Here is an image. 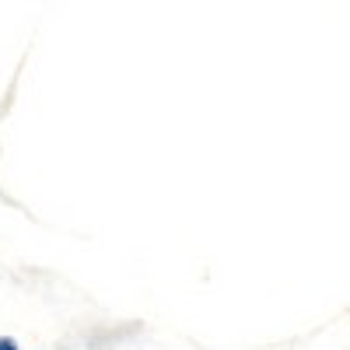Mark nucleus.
Masks as SVG:
<instances>
[{
  "label": "nucleus",
  "mask_w": 350,
  "mask_h": 350,
  "mask_svg": "<svg viewBox=\"0 0 350 350\" xmlns=\"http://www.w3.org/2000/svg\"><path fill=\"white\" fill-rule=\"evenodd\" d=\"M0 350H21V343L14 336H0Z\"/></svg>",
  "instance_id": "f257e3e1"
}]
</instances>
